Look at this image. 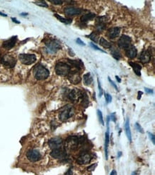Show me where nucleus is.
Returning a JSON list of instances; mask_svg holds the SVG:
<instances>
[{"instance_id":"nucleus-1","label":"nucleus","mask_w":155,"mask_h":175,"mask_svg":"<svg viewBox=\"0 0 155 175\" xmlns=\"http://www.w3.org/2000/svg\"><path fill=\"white\" fill-rule=\"evenodd\" d=\"M33 73H34V76L36 79L39 80V81H42V80H45L48 78L49 75V71L44 66L38 64L34 68Z\"/></svg>"},{"instance_id":"nucleus-2","label":"nucleus","mask_w":155,"mask_h":175,"mask_svg":"<svg viewBox=\"0 0 155 175\" xmlns=\"http://www.w3.org/2000/svg\"><path fill=\"white\" fill-rule=\"evenodd\" d=\"M74 114H75V108L70 105H67L61 109V112L59 114V118L61 121L65 122L72 116H73Z\"/></svg>"},{"instance_id":"nucleus-3","label":"nucleus","mask_w":155,"mask_h":175,"mask_svg":"<svg viewBox=\"0 0 155 175\" xmlns=\"http://www.w3.org/2000/svg\"><path fill=\"white\" fill-rule=\"evenodd\" d=\"M71 66L67 63L63 62H59L56 64L55 72L60 76H68L71 71Z\"/></svg>"},{"instance_id":"nucleus-4","label":"nucleus","mask_w":155,"mask_h":175,"mask_svg":"<svg viewBox=\"0 0 155 175\" xmlns=\"http://www.w3.org/2000/svg\"><path fill=\"white\" fill-rule=\"evenodd\" d=\"M45 45L47 46V51L51 53H57L58 50L61 49V45H60L59 42L57 40H54V39H49V40H47Z\"/></svg>"},{"instance_id":"nucleus-5","label":"nucleus","mask_w":155,"mask_h":175,"mask_svg":"<svg viewBox=\"0 0 155 175\" xmlns=\"http://www.w3.org/2000/svg\"><path fill=\"white\" fill-rule=\"evenodd\" d=\"M19 60L24 65H32L35 63L37 57L34 54H20L19 55Z\"/></svg>"},{"instance_id":"nucleus-6","label":"nucleus","mask_w":155,"mask_h":175,"mask_svg":"<svg viewBox=\"0 0 155 175\" xmlns=\"http://www.w3.org/2000/svg\"><path fill=\"white\" fill-rule=\"evenodd\" d=\"M26 157L30 162H36L40 161L42 159V155L40 154V151L37 149H29L27 152H26Z\"/></svg>"},{"instance_id":"nucleus-7","label":"nucleus","mask_w":155,"mask_h":175,"mask_svg":"<svg viewBox=\"0 0 155 175\" xmlns=\"http://www.w3.org/2000/svg\"><path fill=\"white\" fill-rule=\"evenodd\" d=\"M132 43V39L129 36L126 35H122L118 40V45L119 47L123 49H127L129 47Z\"/></svg>"},{"instance_id":"nucleus-8","label":"nucleus","mask_w":155,"mask_h":175,"mask_svg":"<svg viewBox=\"0 0 155 175\" xmlns=\"http://www.w3.org/2000/svg\"><path fill=\"white\" fill-rule=\"evenodd\" d=\"M1 63L7 68H12L15 66L16 61L15 57H12V56L9 55H5V56L2 57V60H1Z\"/></svg>"},{"instance_id":"nucleus-9","label":"nucleus","mask_w":155,"mask_h":175,"mask_svg":"<svg viewBox=\"0 0 155 175\" xmlns=\"http://www.w3.org/2000/svg\"><path fill=\"white\" fill-rule=\"evenodd\" d=\"M67 77L69 81L73 84H78L81 82L80 74H79V71L77 69L73 70V71L71 70Z\"/></svg>"},{"instance_id":"nucleus-10","label":"nucleus","mask_w":155,"mask_h":175,"mask_svg":"<svg viewBox=\"0 0 155 175\" xmlns=\"http://www.w3.org/2000/svg\"><path fill=\"white\" fill-rule=\"evenodd\" d=\"M48 144L49 146L52 150L53 149H59V148H61V146L63 145V140L59 137H54L49 141Z\"/></svg>"},{"instance_id":"nucleus-11","label":"nucleus","mask_w":155,"mask_h":175,"mask_svg":"<svg viewBox=\"0 0 155 175\" xmlns=\"http://www.w3.org/2000/svg\"><path fill=\"white\" fill-rule=\"evenodd\" d=\"M50 155L54 159H63L67 156V154L66 153V151L63 149L62 148H59V149H53L51 152L50 153Z\"/></svg>"},{"instance_id":"nucleus-12","label":"nucleus","mask_w":155,"mask_h":175,"mask_svg":"<svg viewBox=\"0 0 155 175\" xmlns=\"http://www.w3.org/2000/svg\"><path fill=\"white\" fill-rule=\"evenodd\" d=\"M68 96H69V98L73 102H77L83 97V94L82 91L78 88H74L71 90Z\"/></svg>"},{"instance_id":"nucleus-13","label":"nucleus","mask_w":155,"mask_h":175,"mask_svg":"<svg viewBox=\"0 0 155 175\" xmlns=\"http://www.w3.org/2000/svg\"><path fill=\"white\" fill-rule=\"evenodd\" d=\"M91 160H92V156L89 154L85 153L83 154L80 155L77 159V163L79 165L82 164H87L90 163Z\"/></svg>"},{"instance_id":"nucleus-14","label":"nucleus","mask_w":155,"mask_h":175,"mask_svg":"<svg viewBox=\"0 0 155 175\" xmlns=\"http://www.w3.org/2000/svg\"><path fill=\"white\" fill-rule=\"evenodd\" d=\"M106 17H99L97 18V22H96V29L98 32H102L106 28L105 22L107 20Z\"/></svg>"},{"instance_id":"nucleus-15","label":"nucleus","mask_w":155,"mask_h":175,"mask_svg":"<svg viewBox=\"0 0 155 175\" xmlns=\"http://www.w3.org/2000/svg\"><path fill=\"white\" fill-rule=\"evenodd\" d=\"M65 13L68 16H74L82 14V9L74 7H67L65 8Z\"/></svg>"},{"instance_id":"nucleus-16","label":"nucleus","mask_w":155,"mask_h":175,"mask_svg":"<svg viewBox=\"0 0 155 175\" xmlns=\"http://www.w3.org/2000/svg\"><path fill=\"white\" fill-rule=\"evenodd\" d=\"M151 57H152V55L150 54V53L147 50H143L139 56V60L143 64H146L150 62Z\"/></svg>"},{"instance_id":"nucleus-17","label":"nucleus","mask_w":155,"mask_h":175,"mask_svg":"<svg viewBox=\"0 0 155 175\" xmlns=\"http://www.w3.org/2000/svg\"><path fill=\"white\" fill-rule=\"evenodd\" d=\"M125 54H126L127 57H128L130 59H134L135 57H137V50L136 47L134 45H130L127 49L125 50Z\"/></svg>"},{"instance_id":"nucleus-18","label":"nucleus","mask_w":155,"mask_h":175,"mask_svg":"<svg viewBox=\"0 0 155 175\" xmlns=\"http://www.w3.org/2000/svg\"><path fill=\"white\" fill-rule=\"evenodd\" d=\"M120 33V27H111L107 31V36L110 39H114L115 37H118Z\"/></svg>"},{"instance_id":"nucleus-19","label":"nucleus","mask_w":155,"mask_h":175,"mask_svg":"<svg viewBox=\"0 0 155 175\" xmlns=\"http://www.w3.org/2000/svg\"><path fill=\"white\" fill-rule=\"evenodd\" d=\"M16 40H17V37H16V36L12 37H11L9 40L4 42L2 46H3V47H5V48L7 49V50H10L11 48H12V47L15 45V44H16Z\"/></svg>"},{"instance_id":"nucleus-20","label":"nucleus","mask_w":155,"mask_h":175,"mask_svg":"<svg viewBox=\"0 0 155 175\" xmlns=\"http://www.w3.org/2000/svg\"><path fill=\"white\" fill-rule=\"evenodd\" d=\"M109 143V126H108L107 132L105 133V143H104V152H105L106 160L108 159Z\"/></svg>"},{"instance_id":"nucleus-21","label":"nucleus","mask_w":155,"mask_h":175,"mask_svg":"<svg viewBox=\"0 0 155 175\" xmlns=\"http://www.w3.org/2000/svg\"><path fill=\"white\" fill-rule=\"evenodd\" d=\"M125 132H126V135L127 136V138L130 142H132V133H131L130 130V124H129V118H127L126 122H125Z\"/></svg>"},{"instance_id":"nucleus-22","label":"nucleus","mask_w":155,"mask_h":175,"mask_svg":"<svg viewBox=\"0 0 155 175\" xmlns=\"http://www.w3.org/2000/svg\"><path fill=\"white\" fill-rule=\"evenodd\" d=\"M129 64L130 65V66L133 68L134 71L136 73L137 75L138 76H140L141 75V69H142V66H141L139 64L137 63H133V62H129Z\"/></svg>"},{"instance_id":"nucleus-23","label":"nucleus","mask_w":155,"mask_h":175,"mask_svg":"<svg viewBox=\"0 0 155 175\" xmlns=\"http://www.w3.org/2000/svg\"><path fill=\"white\" fill-rule=\"evenodd\" d=\"M67 61H68V62L71 64V65H73V67H75V68H76L77 70H78V71H79L81 68H83L84 64L82 63V61H81L80 60H79V61H77V60H75H75H74V61L67 60Z\"/></svg>"},{"instance_id":"nucleus-24","label":"nucleus","mask_w":155,"mask_h":175,"mask_svg":"<svg viewBox=\"0 0 155 175\" xmlns=\"http://www.w3.org/2000/svg\"><path fill=\"white\" fill-rule=\"evenodd\" d=\"M94 17H95V14L89 13L82 15L80 18V20L81 22H83V23H85V22H87L88 21H90L92 20V19H93Z\"/></svg>"},{"instance_id":"nucleus-25","label":"nucleus","mask_w":155,"mask_h":175,"mask_svg":"<svg viewBox=\"0 0 155 175\" xmlns=\"http://www.w3.org/2000/svg\"><path fill=\"white\" fill-rule=\"evenodd\" d=\"M83 81L84 85L89 86V85H91V84L93 82V78H92V76L91 75V74L89 73H87L84 74V75H83Z\"/></svg>"},{"instance_id":"nucleus-26","label":"nucleus","mask_w":155,"mask_h":175,"mask_svg":"<svg viewBox=\"0 0 155 175\" xmlns=\"http://www.w3.org/2000/svg\"><path fill=\"white\" fill-rule=\"evenodd\" d=\"M100 45L102 46L104 48H111V44L109 41H107L104 37H101L100 40Z\"/></svg>"},{"instance_id":"nucleus-27","label":"nucleus","mask_w":155,"mask_h":175,"mask_svg":"<svg viewBox=\"0 0 155 175\" xmlns=\"http://www.w3.org/2000/svg\"><path fill=\"white\" fill-rule=\"evenodd\" d=\"M89 37L91 40H92L94 43H98L99 39H100V35L97 32H92L89 35Z\"/></svg>"},{"instance_id":"nucleus-28","label":"nucleus","mask_w":155,"mask_h":175,"mask_svg":"<svg viewBox=\"0 0 155 175\" xmlns=\"http://www.w3.org/2000/svg\"><path fill=\"white\" fill-rule=\"evenodd\" d=\"M54 16H55L56 17H57V19H58L60 21V22H63V23H65V24H70V23H72V19H69V18L62 17L59 16V15H57V14H55V15H54Z\"/></svg>"},{"instance_id":"nucleus-29","label":"nucleus","mask_w":155,"mask_h":175,"mask_svg":"<svg viewBox=\"0 0 155 175\" xmlns=\"http://www.w3.org/2000/svg\"><path fill=\"white\" fill-rule=\"evenodd\" d=\"M111 53L112 56L115 58V59L119 60L120 57H121V53H120V52L119 51L117 48H113L112 50H111Z\"/></svg>"},{"instance_id":"nucleus-30","label":"nucleus","mask_w":155,"mask_h":175,"mask_svg":"<svg viewBox=\"0 0 155 175\" xmlns=\"http://www.w3.org/2000/svg\"><path fill=\"white\" fill-rule=\"evenodd\" d=\"M97 111V116H98V118H99V121H100V124H101L102 125L104 126V118H103L102 113V111L100 110V109H98Z\"/></svg>"},{"instance_id":"nucleus-31","label":"nucleus","mask_w":155,"mask_h":175,"mask_svg":"<svg viewBox=\"0 0 155 175\" xmlns=\"http://www.w3.org/2000/svg\"><path fill=\"white\" fill-rule=\"evenodd\" d=\"M35 4L42 7H48V5L44 1H37V2H35Z\"/></svg>"},{"instance_id":"nucleus-32","label":"nucleus","mask_w":155,"mask_h":175,"mask_svg":"<svg viewBox=\"0 0 155 175\" xmlns=\"http://www.w3.org/2000/svg\"><path fill=\"white\" fill-rule=\"evenodd\" d=\"M105 99L107 103H111V100H112V98H111V95L109 94V93H105Z\"/></svg>"},{"instance_id":"nucleus-33","label":"nucleus","mask_w":155,"mask_h":175,"mask_svg":"<svg viewBox=\"0 0 155 175\" xmlns=\"http://www.w3.org/2000/svg\"><path fill=\"white\" fill-rule=\"evenodd\" d=\"M135 127H136V129L139 132H140L141 134H144V131L143 128H142V127L141 126L139 125L138 123H136V124H135Z\"/></svg>"},{"instance_id":"nucleus-34","label":"nucleus","mask_w":155,"mask_h":175,"mask_svg":"<svg viewBox=\"0 0 155 175\" xmlns=\"http://www.w3.org/2000/svg\"><path fill=\"white\" fill-rule=\"evenodd\" d=\"M49 2L54 5H61L63 3V1L61 0H49Z\"/></svg>"},{"instance_id":"nucleus-35","label":"nucleus","mask_w":155,"mask_h":175,"mask_svg":"<svg viewBox=\"0 0 155 175\" xmlns=\"http://www.w3.org/2000/svg\"><path fill=\"white\" fill-rule=\"evenodd\" d=\"M90 45H91V47H92V48H94V50H99V51H101V52H102V53H105V51H104V50H101V49H100V47H97V46L96 45H94V43H90Z\"/></svg>"},{"instance_id":"nucleus-36","label":"nucleus","mask_w":155,"mask_h":175,"mask_svg":"<svg viewBox=\"0 0 155 175\" xmlns=\"http://www.w3.org/2000/svg\"><path fill=\"white\" fill-rule=\"evenodd\" d=\"M97 82H98V88H99V90H100V97H102V94H103V90H102V88L100 80L97 79Z\"/></svg>"},{"instance_id":"nucleus-37","label":"nucleus","mask_w":155,"mask_h":175,"mask_svg":"<svg viewBox=\"0 0 155 175\" xmlns=\"http://www.w3.org/2000/svg\"><path fill=\"white\" fill-rule=\"evenodd\" d=\"M148 134H149V138H150V140L152 141L153 144H155L154 135L153 134H152V133H150V132H148Z\"/></svg>"},{"instance_id":"nucleus-38","label":"nucleus","mask_w":155,"mask_h":175,"mask_svg":"<svg viewBox=\"0 0 155 175\" xmlns=\"http://www.w3.org/2000/svg\"><path fill=\"white\" fill-rule=\"evenodd\" d=\"M76 42H77V43L78 45H79L85 46V43H84V42L82 41V40H81V39L77 38V40H76Z\"/></svg>"},{"instance_id":"nucleus-39","label":"nucleus","mask_w":155,"mask_h":175,"mask_svg":"<svg viewBox=\"0 0 155 175\" xmlns=\"http://www.w3.org/2000/svg\"><path fill=\"white\" fill-rule=\"evenodd\" d=\"M97 164H92V165H91V166H89V167L87 168V169L89 171H93L94 170V169H95V167L96 166H97Z\"/></svg>"},{"instance_id":"nucleus-40","label":"nucleus","mask_w":155,"mask_h":175,"mask_svg":"<svg viewBox=\"0 0 155 175\" xmlns=\"http://www.w3.org/2000/svg\"><path fill=\"white\" fill-rule=\"evenodd\" d=\"M108 80H109V82H110V83H111V85H113V86H114V88H115V89H116V90H118V88H117V85H115V83H114V82H113V81H111V79H110V78H108Z\"/></svg>"},{"instance_id":"nucleus-41","label":"nucleus","mask_w":155,"mask_h":175,"mask_svg":"<svg viewBox=\"0 0 155 175\" xmlns=\"http://www.w3.org/2000/svg\"><path fill=\"white\" fill-rule=\"evenodd\" d=\"M145 91H146V93H147L148 94H152V93H153V90H152V89H149L147 88H145Z\"/></svg>"},{"instance_id":"nucleus-42","label":"nucleus","mask_w":155,"mask_h":175,"mask_svg":"<svg viewBox=\"0 0 155 175\" xmlns=\"http://www.w3.org/2000/svg\"><path fill=\"white\" fill-rule=\"evenodd\" d=\"M111 121H113L114 122H116V116H115V113H113L111 115Z\"/></svg>"},{"instance_id":"nucleus-43","label":"nucleus","mask_w":155,"mask_h":175,"mask_svg":"<svg viewBox=\"0 0 155 175\" xmlns=\"http://www.w3.org/2000/svg\"><path fill=\"white\" fill-rule=\"evenodd\" d=\"M142 94H143V92H142V91H139V92H138V96H137V99H138V100H140L141 98H142Z\"/></svg>"},{"instance_id":"nucleus-44","label":"nucleus","mask_w":155,"mask_h":175,"mask_svg":"<svg viewBox=\"0 0 155 175\" xmlns=\"http://www.w3.org/2000/svg\"><path fill=\"white\" fill-rule=\"evenodd\" d=\"M69 55H71V56H75V53H73L72 49H70V48L69 49Z\"/></svg>"},{"instance_id":"nucleus-45","label":"nucleus","mask_w":155,"mask_h":175,"mask_svg":"<svg viewBox=\"0 0 155 175\" xmlns=\"http://www.w3.org/2000/svg\"><path fill=\"white\" fill-rule=\"evenodd\" d=\"M72 169H69V170H68V172L66 173V175H72Z\"/></svg>"},{"instance_id":"nucleus-46","label":"nucleus","mask_w":155,"mask_h":175,"mask_svg":"<svg viewBox=\"0 0 155 175\" xmlns=\"http://www.w3.org/2000/svg\"><path fill=\"white\" fill-rule=\"evenodd\" d=\"M110 175H117V172L115 170H112L111 173H110Z\"/></svg>"},{"instance_id":"nucleus-47","label":"nucleus","mask_w":155,"mask_h":175,"mask_svg":"<svg viewBox=\"0 0 155 175\" xmlns=\"http://www.w3.org/2000/svg\"><path fill=\"white\" fill-rule=\"evenodd\" d=\"M12 21H13L14 22H15V23L19 24V21H16V19H15V18H12Z\"/></svg>"},{"instance_id":"nucleus-48","label":"nucleus","mask_w":155,"mask_h":175,"mask_svg":"<svg viewBox=\"0 0 155 175\" xmlns=\"http://www.w3.org/2000/svg\"><path fill=\"white\" fill-rule=\"evenodd\" d=\"M116 79H117V81H118L119 83H121V79H120L119 77L117 76V75H116Z\"/></svg>"},{"instance_id":"nucleus-49","label":"nucleus","mask_w":155,"mask_h":175,"mask_svg":"<svg viewBox=\"0 0 155 175\" xmlns=\"http://www.w3.org/2000/svg\"><path fill=\"white\" fill-rule=\"evenodd\" d=\"M132 175H138L137 171H136V172H132Z\"/></svg>"},{"instance_id":"nucleus-50","label":"nucleus","mask_w":155,"mask_h":175,"mask_svg":"<svg viewBox=\"0 0 155 175\" xmlns=\"http://www.w3.org/2000/svg\"><path fill=\"white\" fill-rule=\"evenodd\" d=\"M0 15H2V16H4V17H7V15L2 13V12H0Z\"/></svg>"},{"instance_id":"nucleus-51","label":"nucleus","mask_w":155,"mask_h":175,"mask_svg":"<svg viewBox=\"0 0 155 175\" xmlns=\"http://www.w3.org/2000/svg\"><path fill=\"white\" fill-rule=\"evenodd\" d=\"M121 152H119L118 153V157H120V156H121Z\"/></svg>"},{"instance_id":"nucleus-52","label":"nucleus","mask_w":155,"mask_h":175,"mask_svg":"<svg viewBox=\"0 0 155 175\" xmlns=\"http://www.w3.org/2000/svg\"><path fill=\"white\" fill-rule=\"evenodd\" d=\"M21 15H27V14H25V13H22L21 14Z\"/></svg>"}]
</instances>
